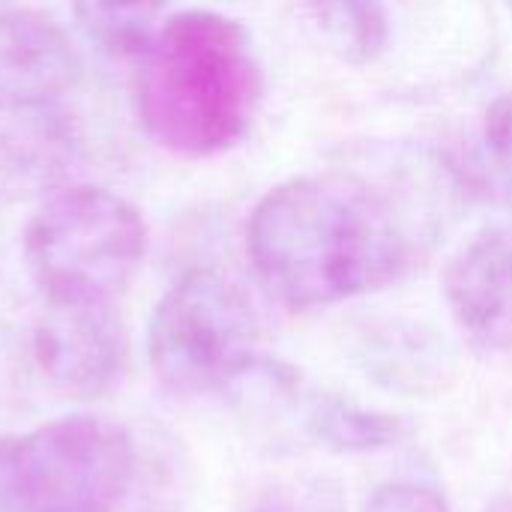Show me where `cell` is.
<instances>
[{
    "label": "cell",
    "mask_w": 512,
    "mask_h": 512,
    "mask_svg": "<svg viewBox=\"0 0 512 512\" xmlns=\"http://www.w3.org/2000/svg\"><path fill=\"white\" fill-rule=\"evenodd\" d=\"M246 246L264 288L297 312L384 291L414 261L393 207L342 174L294 177L270 189L249 216Z\"/></svg>",
    "instance_id": "obj_1"
},
{
    "label": "cell",
    "mask_w": 512,
    "mask_h": 512,
    "mask_svg": "<svg viewBox=\"0 0 512 512\" xmlns=\"http://www.w3.org/2000/svg\"><path fill=\"white\" fill-rule=\"evenodd\" d=\"M264 93L249 30L210 9L171 15L141 51L135 108L144 132L180 156L231 150Z\"/></svg>",
    "instance_id": "obj_2"
},
{
    "label": "cell",
    "mask_w": 512,
    "mask_h": 512,
    "mask_svg": "<svg viewBox=\"0 0 512 512\" xmlns=\"http://www.w3.org/2000/svg\"><path fill=\"white\" fill-rule=\"evenodd\" d=\"M24 255L45 300L114 303L141 270L147 222L117 192L69 186L27 222Z\"/></svg>",
    "instance_id": "obj_3"
},
{
    "label": "cell",
    "mask_w": 512,
    "mask_h": 512,
    "mask_svg": "<svg viewBox=\"0 0 512 512\" xmlns=\"http://www.w3.org/2000/svg\"><path fill=\"white\" fill-rule=\"evenodd\" d=\"M147 360L156 381L183 396L240 384L261 366V321L246 291L198 267L156 303L147 327Z\"/></svg>",
    "instance_id": "obj_4"
},
{
    "label": "cell",
    "mask_w": 512,
    "mask_h": 512,
    "mask_svg": "<svg viewBox=\"0 0 512 512\" xmlns=\"http://www.w3.org/2000/svg\"><path fill=\"white\" fill-rule=\"evenodd\" d=\"M18 471L30 512H114L135 477V444L105 417H60L18 435Z\"/></svg>",
    "instance_id": "obj_5"
},
{
    "label": "cell",
    "mask_w": 512,
    "mask_h": 512,
    "mask_svg": "<svg viewBox=\"0 0 512 512\" xmlns=\"http://www.w3.org/2000/svg\"><path fill=\"white\" fill-rule=\"evenodd\" d=\"M33 357L63 393L87 399L108 393L126 363V333L114 303L45 300L33 324Z\"/></svg>",
    "instance_id": "obj_6"
},
{
    "label": "cell",
    "mask_w": 512,
    "mask_h": 512,
    "mask_svg": "<svg viewBox=\"0 0 512 512\" xmlns=\"http://www.w3.org/2000/svg\"><path fill=\"white\" fill-rule=\"evenodd\" d=\"M84 75L69 33L45 12H0V114H39L69 96Z\"/></svg>",
    "instance_id": "obj_7"
},
{
    "label": "cell",
    "mask_w": 512,
    "mask_h": 512,
    "mask_svg": "<svg viewBox=\"0 0 512 512\" xmlns=\"http://www.w3.org/2000/svg\"><path fill=\"white\" fill-rule=\"evenodd\" d=\"M444 297L477 351H512V228H486L453 255Z\"/></svg>",
    "instance_id": "obj_8"
},
{
    "label": "cell",
    "mask_w": 512,
    "mask_h": 512,
    "mask_svg": "<svg viewBox=\"0 0 512 512\" xmlns=\"http://www.w3.org/2000/svg\"><path fill=\"white\" fill-rule=\"evenodd\" d=\"M450 171L468 195L512 210V93L489 102L453 147Z\"/></svg>",
    "instance_id": "obj_9"
},
{
    "label": "cell",
    "mask_w": 512,
    "mask_h": 512,
    "mask_svg": "<svg viewBox=\"0 0 512 512\" xmlns=\"http://www.w3.org/2000/svg\"><path fill=\"white\" fill-rule=\"evenodd\" d=\"M303 426L321 447L336 453H381L408 438V423L402 417L324 390H309L303 396Z\"/></svg>",
    "instance_id": "obj_10"
},
{
    "label": "cell",
    "mask_w": 512,
    "mask_h": 512,
    "mask_svg": "<svg viewBox=\"0 0 512 512\" xmlns=\"http://www.w3.org/2000/svg\"><path fill=\"white\" fill-rule=\"evenodd\" d=\"M327 48L351 63L369 66L390 45V12L384 0H303Z\"/></svg>",
    "instance_id": "obj_11"
},
{
    "label": "cell",
    "mask_w": 512,
    "mask_h": 512,
    "mask_svg": "<svg viewBox=\"0 0 512 512\" xmlns=\"http://www.w3.org/2000/svg\"><path fill=\"white\" fill-rule=\"evenodd\" d=\"M168 0H72L75 24L105 54H141Z\"/></svg>",
    "instance_id": "obj_12"
},
{
    "label": "cell",
    "mask_w": 512,
    "mask_h": 512,
    "mask_svg": "<svg viewBox=\"0 0 512 512\" xmlns=\"http://www.w3.org/2000/svg\"><path fill=\"white\" fill-rule=\"evenodd\" d=\"M363 512H456L450 501L423 483H384L378 486Z\"/></svg>",
    "instance_id": "obj_13"
},
{
    "label": "cell",
    "mask_w": 512,
    "mask_h": 512,
    "mask_svg": "<svg viewBox=\"0 0 512 512\" xmlns=\"http://www.w3.org/2000/svg\"><path fill=\"white\" fill-rule=\"evenodd\" d=\"M0 512H30L18 471V435L0 438Z\"/></svg>",
    "instance_id": "obj_14"
},
{
    "label": "cell",
    "mask_w": 512,
    "mask_h": 512,
    "mask_svg": "<svg viewBox=\"0 0 512 512\" xmlns=\"http://www.w3.org/2000/svg\"><path fill=\"white\" fill-rule=\"evenodd\" d=\"M489 512H512V477L507 480V486L495 495V501H492Z\"/></svg>",
    "instance_id": "obj_15"
},
{
    "label": "cell",
    "mask_w": 512,
    "mask_h": 512,
    "mask_svg": "<svg viewBox=\"0 0 512 512\" xmlns=\"http://www.w3.org/2000/svg\"><path fill=\"white\" fill-rule=\"evenodd\" d=\"M510 6H512V0H510Z\"/></svg>",
    "instance_id": "obj_16"
}]
</instances>
